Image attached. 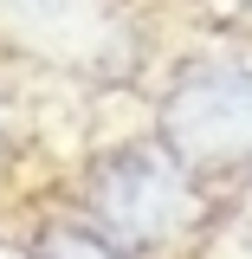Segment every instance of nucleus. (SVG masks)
<instances>
[{
	"mask_svg": "<svg viewBox=\"0 0 252 259\" xmlns=\"http://www.w3.org/2000/svg\"><path fill=\"white\" fill-rule=\"evenodd\" d=\"M84 214L117 246L156 253V246H175L181 233H194L207 221V194H200V175L168 143H129V149H110L91 168Z\"/></svg>",
	"mask_w": 252,
	"mask_h": 259,
	"instance_id": "nucleus-1",
	"label": "nucleus"
},
{
	"mask_svg": "<svg viewBox=\"0 0 252 259\" xmlns=\"http://www.w3.org/2000/svg\"><path fill=\"white\" fill-rule=\"evenodd\" d=\"M156 130L200 182H252V65H188L162 97Z\"/></svg>",
	"mask_w": 252,
	"mask_h": 259,
	"instance_id": "nucleus-2",
	"label": "nucleus"
},
{
	"mask_svg": "<svg viewBox=\"0 0 252 259\" xmlns=\"http://www.w3.org/2000/svg\"><path fill=\"white\" fill-rule=\"evenodd\" d=\"M0 39L65 71H117L129 20L117 0H0Z\"/></svg>",
	"mask_w": 252,
	"mask_h": 259,
	"instance_id": "nucleus-3",
	"label": "nucleus"
},
{
	"mask_svg": "<svg viewBox=\"0 0 252 259\" xmlns=\"http://www.w3.org/2000/svg\"><path fill=\"white\" fill-rule=\"evenodd\" d=\"M32 259H136L91 221H45L32 233Z\"/></svg>",
	"mask_w": 252,
	"mask_h": 259,
	"instance_id": "nucleus-4",
	"label": "nucleus"
},
{
	"mask_svg": "<svg viewBox=\"0 0 252 259\" xmlns=\"http://www.w3.org/2000/svg\"><path fill=\"white\" fill-rule=\"evenodd\" d=\"M0 156H7V117H0Z\"/></svg>",
	"mask_w": 252,
	"mask_h": 259,
	"instance_id": "nucleus-5",
	"label": "nucleus"
},
{
	"mask_svg": "<svg viewBox=\"0 0 252 259\" xmlns=\"http://www.w3.org/2000/svg\"><path fill=\"white\" fill-rule=\"evenodd\" d=\"M239 7H246V13H252V0H239Z\"/></svg>",
	"mask_w": 252,
	"mask_h": 259,
	"instance_id": "nucleus-6",
	"label": "nucleus"
}]
</instances>
